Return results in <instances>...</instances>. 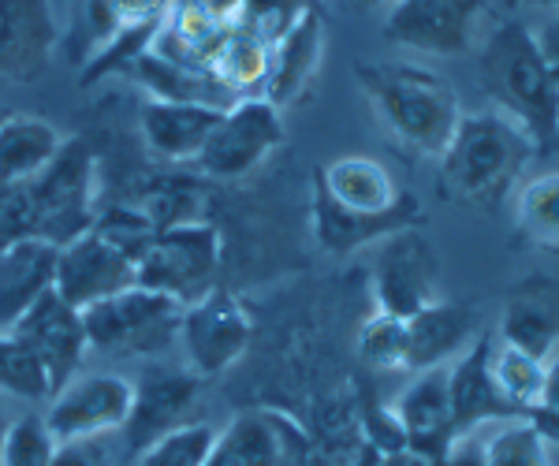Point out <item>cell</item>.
<instances>
[{"label": "cell", "mask_w": 559, "mask_h": 466, "mask_svg": "<svg viewBox=\"0 0 559 466\" xmlns=\"http://www.w3.org/2000/svg\"><path fill=\"white\" fill-rule=\"evenodd\" d=\"M97 8H102V15L108 20L105 26V38H108L120 26H160L168 8H173V0H97Z\"/></svg>", "instance_id": "d590c367"}, {"label": "cell", "mask_w": 559, "mask_h": 466, "mask_svg": "<svg viewBox=\"0 0 559 466\" xmlns=\"http://www.w3.org/2000/svg\"><path fill=\"white\" fill-rule=\"evenodd\" d=\"M183 307L150 288H128L83 310L90 351L105 358H146L165 355L179 344Z\"/></svg>", "instance_id": "8992f818"}, {"label": "cell", "mask_w": 559, "mask_h": 466, "mask_svg": "<svg viewBox=\"0 0 559 466\" xmlns=\"http://www.w3.org/2000/svg\"><path fill=\"white\" fill-rule=\"evenodd\" d=\"M537 146L511 116L463 112L452 142L440 154V191L466 210H500L515 194Z\"/></svg>", "instance_id": "7a4b0ae2"}, {"label": "cell", "mask_w": 559, "mask_h": 466, "mask_svg": "<svg viewBox=\"0 0 559 466\" xmlns=\"http://www.w3.org/2000/svg\"><path fill=\"white\" fill-rule=\"evenodd\" d=\"M530 426L545 437V444H559V355L548 358V384H545V403L526 418Z\"/></svg>", "instance_id": "8d00e7d4"}, {"label": "cell", "mask_w": 559, "mask_h": 466, "mask_svg": "<svg viewBox=\"0 0 559 466\" xmlns=\"http://www.w3.org/2000/svg\"><path fill=\"white\" fill-rule=\"evenodd\" d=\"M324 49V26L313 8H302L299 20L287 26L273 41V57H269V79H265V101L284 109V105L299 101L302 89L310 86L313 71L321 64Z\"/></svg>", "instance_id": "44dd1931"}, {"label": "cell", "mask_w": 559, "mask_h": 466, "mask_svg": "<svg viewBox=\"0 0 559 466\" xmlns=\"http://www.w3.org/2000/svg\"><path fill=\"white\" fill-rule=\"evenodd\" d=\"M213 429L202 422H191L176 433L160 437L142 455H134V466H205L213 447Z\"/></svg>", "instance_id": "e575fe53"}, {"label": "cell", "mask_w": 559, "mask_h": 466, "mask_svg": "<svg viewBox=\"0 0 559 466\" xmlns=\"http://www.w3.org/2000/svg\"><path fill=\"white\" fill-rule=\"evenodd\" d=\"M134 265L128 254H120L112 243H105L94 228L75 236L57 250V284L52 291L75 310H86L94 302L108 299L116 291L134 288Z\"/></svg>", "instance_id": "5bb4252c"}, {"label": "cell", "mask_w": 559, "mask_h": 466, "mask_svg": "<svg viewBox=\"0 0 559 466\" xmlns=\"http://www.w3.org/2000/svg\"><path fill=\"white\" fill-rule=\"evenodd\" d=\"M134 83L142 89H150V101H176V105H205V109H231L236 97H228L210 71H198L176 60L160 57V52L146 49L139 60L131 64Z\"/></svg>", "instance_id": "d4e9b609"}, {"label": "cell", "mask_w": 559, "mask_h": 466, "mask_svg": "<svg viewBox=\"0 0 559 466\" xmlns=\"http://www.w3.org/2000/svg\"><path fill=\"white\" fill-rule=\"evenodd\" d=\"M12 336L41 362L52 396H57L71 378H75L86 351H90L83 310L68 307L57 291L45 295L38 307H34L20 325L12 328Z\"/></svg>", "instance_id": "4fadbf2b"}, {"label": "cell", "mask_w": 559, "mask_h": 466, "mask_svg": "<svg viewBox=\"0 0 559 466\" xmlns=\"http://www.w3.org/2000/svg\"><path fill=\"white\" fill-rule=\"evenodd\" d=\"M492 378L496 389L503 392V399L519 410V418H530L545 403V384H548V362L519 351V347H492Z\"/></svg>", "instance_id": "83f0119b"}, {"label": "cell", "mask_w": 559, "mask_h": 466, "mask_svg": "<svg viewBox=\"0 0 559 466\" xmlns=\"http://www.w3.org/2000/svg\"><path fill=\"white\" fill-rule=\"evenodd\" d=\"M284 142L280 109L265 97H242L231 109L216 116L210 139L198 150L191 165L213 179H242Z\"/></svg>", "instance_id": "ba28073f"}, {"label": "cell", "mask_w": 559, "mask_h": 466, "mask_svg": "<svg viewBox=\"0 0 559 466\" xmlns=\"http://www.w3.org/2000/svg\"><path fill=\"white\" fill-rule=\"evenodd\" d=\"M299 444V429L276 410L236 415L213 437L205 466H287Z\"/></svg>", "instance_id": "d6986e66"}, {"label": "cell", "mask_w": 559, "mask_h": 466, "mask_svg": "<svg viewBox=\"0 0 559 466\" xmlns=\"http://www.w3.org/2000/svg\"><path fill=\"white\" fill-rule=\"evenodd\" d=\"M0 392L8 399H26V403H41L52 399L49 378H45L41 362L34 358L12 333H0Z\"/></svg>", "instance_id": "1f68e13d"}, {"label": "cell", "mask_w": 559, "mask_h": 466, "mask_svg": "<svg viewBox=\"0 0 559 466\" xmlns=\"http://www.w3.org/2000/svg\"><path fill=\"white\" fill-rule=\"evenodd\" d=\"M52 466H112V455L105 447V437L102 441H71L57 447Z\"/></svg>", "instance_id": "f35d334b"}, {"label": "cell", "mask_w": 559, "mask_h": 466, "mask_svg": "<svg viewBox=\"0 0 559 466\" xmlns=\"http://www.w3.org/2000/svg\"><path fill=\"white\" fill-rule=\"evenodd\" d=\"M57 250L45 239L0 247V333H12L57 284Z\"/></svg>", "instance_id": "ffe728a7"}, {"label": "cell", "mask_w": 559, "mask_h": 466, "mask_svg": "<svg viewBox=\"0 0 559 466\" xmlns=\"http://www.w3.org/2000/svg\"><path fill=\"white\" fill-rule=\"evenodd\" d=\"M64 134L41 116H0V183H26L52 165Z\"/></svg>", "instance_id": "484cf974"}, {"label": "cell", "mask_w": 559, "mask_h": 466, "mask_svg": "<svg viewBox=\"0 0 559 466\" xmlns=\"http://www.w3.org/2000/svg\"><path fill=\"white\" fill-rule=\"evenodd\" d=\"M57 45L52 0H0V79L34 83Z\"/></svg>", "instance_id": "e0dca14e"}, {"label": "cell", "mask_w": 559, "mask_h": 466, "mask_svg": "<svg viewBox=\"0 0 559 466\" xmlns=\"http://www.w3.org/2000/svg\"><path fill=\"white\" fill-rule=\"evenodd\" d=\"M94 231L105 239V243H112L120 254H128L134 265L142 262V254L153 247V239L160 236V228L150 220L146 210H139V205H105V210H97L94 217Z\"/></svg>", "instance_id": "f546056e"}, {"label": "cell", "mask_w": 559, "mask_h": 466, "mask_svg": "<svg viewBox=\"0 0 559 466\" xmlns=\"http://www.w3.org/2000/svg\"><path fill=\"white\" fill-rule=\"evenodd\" d=\"M134 381L120 373H83L71 378L57 396L49 399L45 426L57 437V444L71 441H102L120 433L131 415Z\"/></svg>", "instance_id": "8fae6325"}, {"label": "cell", "mask_w": 559, "mask_h": 466, "mask_svg": "<svg viewBox=\"0 0 559 466\" xmlns=\"http://www.w3.org/2000/svg\"><path fill=\"white\" fill-rule=\"evenodd\" d=\"M358 358L377 373H407V321L373 313L358 328Z\"/></svg>", "instance_id": "4dcf8cb0"}, {"label": "cell", "mask_w": 559, "mask_h": 466, "mask_svg": "<svg viewBox=\"0 0 559 466\" xmlns=\"http://www.w3.org/2000/svg\"><path fill=\"white\" fill-rule=\"evenodd\" d=\"M269 57H273V45L261 41L258 34H250L247 26H231L221 41L213 45L205 71L216 79V86L228 97H261L265 94L269 79Z\"/></svg>", "instance_id": "4316f807"}, {"label": "cell", "mask_w": 559, "mask_h": 466, "mask_svg": "<svg viewBox=\"0 0 559 466\" xmlns=\"http://www.w3.org/2000/svg\"><path fill=\"white\" fill-rule=\"evenodd\" d=\"M500 344L540 358L556 355L559 347V284L530 280L519 284L500 318Z\"/></svg>", "instance_id": "603a6c76"}, {"label": "cell", "mask_w": 559, "mask_h": 466, "mask_svg": "<svg viewBox=\"0 0 559 466\" xmlns=\"http://www.w3.org/2000/svg\"><path fill=\"white\" fill-rule=\"evenodd\" d=\"M400 422L407 447L426 459H440L452 447L455 437V415H452V389H448V366L411 373L407 389L400 392L392 407Z\"/></svg>", "instance_id": "2e32d148"}, {"label": "cell", "mask_w": 559, "mask_h": 466, "mask_svg": "<svg viewBox=\"0 0 559 466\" xmlns=\"http://www.w3.org/2000/svg\"><path fill=\"white\" fill-rule=\"evenodd\" d=\"M485 466H552L545 437L526 418L500 422L485 441Z\"/></svg>", "instance_id": "d6a6232c"}, {"label": "cell", "mask_w": 559, "mask_h": 466, "mask_svg": "<svg viewBox=\"0 0 559 466\" xmlns=\"http://www.w3.org/2000/svg\"><path fill=\"white\" fill-rule=\"evenodd\" d=\"M485 0H388L384 34L426 57H463L481 41Z\"/></svg>", "instance_id": "9c48e42d"}, {"label": "cell", "mask_w": 559, "mask_h": 466, "mask_svg": "<svg viewBox=\"0 0 559 466\" xmlns=\"http://www.w3.org/2000/svg\"><path fill=\"white\" fill-rule=\"evenodd\" d=\"M448 389H452L455 437L477 433L485 426L515 422L519 410L503 399L492 378V339L477 336L463 355L448 366Z\"/></svg>", "instance_id": "ac0fdd59"}, {"label": "cell", "mask_w": 559, "mask_h": 466, "mask_svg": "<svg viewBox=\"0 0 559 466\" xmlns=\"http://www.w3.org/2000/svg\"><path fill=\"white\" fill-rule=\"evenodd\" d=\"M477 336L481 333H477L474 310L437 299L432 307L407 318V373L452 366Z\"/></svg>", "instance_id": "7402d4cb"}, {"label": "cell", "mask_w": 559, "mask_h": 466, "mask_svg": "<svg viewBox=\"0 0 559 466\" xmlns=\"http://www.w3.org/2000/svg\"><path fill=\"white\" fill-rule=\"evenodd\" d=\"M254 325L250 313L231 291L213 288L205 299L183 307V321H179V347L187 355V370L198 381L216 378L228 366H236L250 347Z\"/></svg>", "instance_id": "7c38bea8"}, {"label": "cell", "mask_w": 559, "mask_h": 466, "mask_svg": "<svg viewBox=\"0 0 559 466\" xmlns=\"http://www.w3.org/2000/svg\"><path fill=\"white\" fill-rule=\"evenodd\" d=\"M57 447V437L49 433L41 415H15L0 447V466H52Z\"/></svg>", "instance_id": "836d02e7"}, {"label": "cell", "mask_w": 559, "mask_h": 466, "mask_svg": "<svg viewBox=\"0 0 559 466\" xmlns=\"http://www.w3.org/2000/svg\"><path fill=\"white\" fill-rule=\"evenodd\" d=\"M373 299L377 313L407 321L418 310H426L437 302V284H440V262L437 247L426 239V231L403 228L395 236L373 243Z\"/></svg>", "instance_id": "30bf717a"}, {"label": "cell", "mask_w": 559, "mask_h": 466, "mask_svg": "<svg viewBox=\"0 0 559 466\" xmlns=\"http://www.w3.org/2000/svg\"><path fill=\"white\" fill-rule=\"evenodd\" d=\"M12 407H8V396L0 392V447H4V437H8V426H12Z\"/></svg>", "instance_id": "b9f144b4"}, {"label": "cell", "mask_w": 559, "mask_h": 466, "mask_svg": "<svg viewBox=\"0 0 559 466\" xmlns=\"http://www.w3.org/2000/svg\"><path fill=\"white\" fill-rule=\"evenodd\" d=\"M355 4H384V0H355Z\"/></svg>", "instance_id": "ee69618b"}, {"label": "cell", "mask_w": 559, "mask_h": 466, "mask_svg": "<svg viewBox=\"0 0 559 466\" xmlns=\"http://www.w3.org/2000/svg\"><path fill=\"white\" fill-rule=\"evenodd\" d=\"M511 8H556L559 12V0H508Z\"/></svg>", "instance_id": "7bdbcfd3"}, {"label": "cell", "mask_w": 559, "mask_h": 466, "mask_svg": "<svg viewBox=\"0 0 559 466\" xmlns=\"http://www.w3.org/2000/svg\"><path fill=\"white\" fill-rule=\"evenodd\" d=\"M358 86L392 139L421 157H440L459 128V97L444 75L403 60L358 64Z\"/></svg>", "instance_id": "277c9868"}, {"label": "cell", "mask_w": 559, "mask_h": 466, "mask_svg": "<svg viewBox=\"0 0 559 466\" xmlns=\"http://www.w3.org/2000/svg\"><path fill=\"white\" fill-rule=\"evenodd\" d=\"M221 276V231L202 220L165 228L134 268V284L168 295L179 307L205 299Z\"/></svg>", "instance_id": "52a82bcc"}, {"label": "cell", "mask_w": 559, "mask_h": 466, "mask_svg": "<svg viewBox=\"0 0 559 466\" xmlns=\"http://www.w3.org/2000/svg\"><path fill=\"white\" fill-rule=\"evenodd\" d=\"M366 437H369V444L377 447V455L407 447V437H403V429H400V422H395L392 410H377V415H369L366 418Z\"/></svg>", "instance_id": "74e56055"}, {"label": "cell", "mask_w": 559, "mask_h": 466, "mask_svg": "<svg viewBox=\"0 0 559 466\" xmlns=\"http://www.w3.org/2000/svg\"><path fill=\"white\" fill-rule=\"evenodd\" d=\"M477 71H481V89L534 139L537 154L559 150V86L548 75L526 23H496L481 38Z\"/></svg>", "instance_id": "3957f363"}, {"label": "cell", "mask_w": 559, "mask_h": 466, "mask_svg": "<svg viewBox=\"0 0 559 466\" xmlns=\"http://www.w3.org/2000/svg\"><path fill=\"white\" fill-rule=\"evenodd\" d=\"M377 466H432V459H426V455H418V452H411V447H400V452L377 455Z\"/></svg>", "instance_id": "60d3db41"}, {"label": "cell", "mask_w": 559, "mask_h": 466, "mask_svg": "<svg viewBox=\"0 0 559 466\" xmlns=\"http://www.w3.org/2000/svg\"><path fill=\"white\" fill-rule=\"evenodd\" d=\"M515 217L530 243L559 250V172H545L522 183Z\"/></svg>", "instance_id": "f1b7e54d"}, {"label": "cell", "mask_w": 559, "mask_h": 466, "mask_svg": "<svg viewBox=\"0 0 559 466\" xmlns=\"http://www.w3.org/2000/svg\"><path fill=\"white\" fill-rule=\"evenodd\" d=\"M198 389H202V381L191 370H157L134 384L131 415L120 429L128 455H142L160 437L191 426Z\"/></svg>", "instance_id": "9a60e30c"}, {"label": "cell", "mask_w": 559, "mask_h": 466, "mask_svg": "<svg viewBox=\"0 0 559 466\" xmlns=\"http://www.w3.org/2000/svg\"><path fill=\"white\" fill-rule=\"evenodd\" d=\"M418 220V199L400 191L381 160L347 154L321 165L313 191V236L324 254L373 247Z\"/></svg>", "instance_id": "6da1fadb"}, {"label": "cell", "mask_w": 559, "mask_h": 466, "mask_svg": "<svg viewBox=\"0 0 559 466\" xmlns=\"http://www.w3.org/2000/svg\"><path fill=\"white\" fill-rule=\"evenodd\" d=\"M485 441H489V437H485L481 429L459 437L440 459H432V466H485Z\"/></svg>", "instance_id": "ab89813d"}, {"label": "cell", "mask_w": 559, "mask_h": 466, "mask_svg": "<svg viewBox=\"0 0 559 466\" xmlns=\"http://www.w3.org/2000/svg\"><path fill=\"white\" fill-rule=\"evenodd\" d=\"M216 109H205V105H176V101H150L139 116V128L146 146L157 154L160 160H173V165H191L198 157V150L205 146L213 123H216Z\"/></svg>", "instance_id": "cb8c5ba5"}, {"label": "cell", "mask_w": 559, "mask_h": 466, "mask_svg": "<svg viewBox=\"0 0 559 466\" xmlns=\"http://www.w3.org/2000/svg\"><path fill=\"white\" fill-rule=\"evenodd\" d=\"M26 236L64 247L94 228L97 217V168L94 150L83 139H64L60 154L41 176L20 183Z\"/></svg>", "instance_id": "5b68a950"}]
</instances>
